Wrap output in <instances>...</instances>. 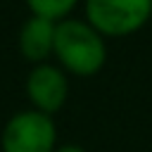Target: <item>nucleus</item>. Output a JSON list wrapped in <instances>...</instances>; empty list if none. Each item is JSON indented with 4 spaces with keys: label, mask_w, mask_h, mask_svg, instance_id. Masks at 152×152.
<instances>
[{
    "label": "nucleus",
    "mask_w": 152,
    "mask_h": 152,
    "mask_svg": "<svg viewBox=\"0 0 152 152\" xmlns=\"http://www.w3.org/2000/svg\"><path fill=\"white\" fill-rule=\"evenodd\" d=\"M55 28L57 21L31 14L19 31V50L26 59L43 64V59L55 50Z\"/></svg>",
    "instance_id": "nucleus-5"
},
{
    "label": "nucleus",
    "mask_w": 152,
    "mask_h": 152,
    "mask_svg": "<svg viewBox=\"0 0 152 152\" xmlns=\"http://www.w3.org/2000/svg\"><path fill=\"white\" fill-rule=\"evenodd\" d=\"M0 140L2 152H55L57 128L50 114L24 109L5 124Z\"/></svg>",
    "instance_id": "nucleus-3"
},
{
    "label": "nucleus",
    "mask_w": 152,
    "mask_h": 152,
    "mask_svg": "<svg viewBox=\"0 0 152 152\" xmlns=\"http://www.w3.org/2000/svg\"><path fill=\"white\" fill-rule=\"evenodd\" d=\"M59 64L76 76H93L104 66L107 45L86 19H62L55 28V50Z\"/></svg>",
    "instance_id": "nucleus-1"
},
{
    "label": "nucleus",
    "mask_w": 152,
    "mask_h": 152,
    "mask_svg": "<svg viewBox=\"0 0 152 152\" xmlns=\"http://www.w3.org/2000/svg\"><path fill=\"white\" fill-rule=\"evenodd\" d=\"M26 93L31 97V102L36 104L38 112H45V114H52L57 112L66 95H69V81H66V74L55 66V64H36L31 71H28V78H26Z\"/></svg>",
    "instance_id": "nucleus-4"
},
{
    "label": "nucleus",
    "mask_w": 152,
    "mask_h": 152,
    "mask_svg": "<svg viewBox=\"0 0 152 152\" xmlns=\"http://www.w3.org/2000/svg\"><path fill=\"white\" fill-rule=\"evenodd\" d=\"M55 152H86L81 145H74V142H66V145H59Z\"/></svg>",
    "instance_id": "nucleus-7"
},
{
    "label": "nucleus",
    "mask_w": 152,
    "mask_h": 152,
    "mask_svg": "<svg viewBox=\"0 0 152 152\" xmlns=\"http://www.w3.org/2000/svg\"><path fill=\"white\" fill-rule=\"evenodd\" d=\"M152 19V0H86V21L107 38H124Z\"/></svg>",
    "instance_id": "nucleus-2"
},
{
    "label": "nucleus",
    "mask_w": 152,
    "mask_h": 152,
    "mask_svg": "<svg viewBox=\"0 0 152 152\" xmlns=\"http://www.w3.org/2000/svg\"><path fill=\"white\" fill-rule=\"evenodd\" d=\"M78 0H26V5L31 7L33 14L38 17H45V19H52V21H62L74 7H76Z\"/></svg>",
    "instance_id": "nucleus-6"
}]
</instances>
